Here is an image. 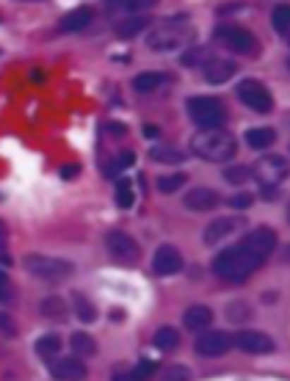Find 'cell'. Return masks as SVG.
Listing matches in <instances>:
<instances>
[{
  "instance_id": "obj_1",
  "label": "cell",
  "mask_w": 290,
  "mask_h": 381,
  "mask_svg": "<svg viewBox=\"0 0 290 381\" xmlns=\"http://www.w3.org/2000/svg\"><path fill=\"white\" fill-rule=\"evenodd\" d=\"M277 249V235L268 226L252 229L238 246H229L213 260V274L226 282H243Z\"/></svg>"
},
{
  "instance_id": "obj_2",
  "label": "cell",
  "mask_w": 290,
  "mask_h": 381,
  "mask_svg": "<svg viewBox=\"0 0 290 381\" xmlns=\"http://www.w3.org/2000/svg\"><path fill=\"white\" fill-rule=\"evenodd\" d=\"M191 150L196 158L210 160V163H226L235 158L238 141L226 130H199L191 138Z\"/></svg>"
},
{
  "instance_id": "obj_3",
  "label": "cell",
  "mask_w": 290,
  "mask_h": 381,
  "mask_svg": "<svg viewBox=\"0 0 290 381\" xmlns=\"http://www.w3.org/2000/svg\"><path fill=\"white\" fill-rule=\"evenodd\" d=\"M188 39H191V23H188V17L180 14V17L163 20L161 25H155L147 33V47L158 50V53H169V50L183 47Z\"/></svg>"
},
{
  "instance_id": "obj_4",
  "label": "cell",
  "mask_w": 290,
  "mask_h": 381,
  "mask_svg": "<svg viewBox=\"0 0 290 381\" xmlns=\"http://www.w3.org/2000/svg\"><path fill=\"white\" fill-rule=\"evenodd\" d=\"M186 108H188L193 125L202 130H222V125L226 122L224 102L216 97H191L186 102Z\"/></svg>"
},
{
  "instance_id": "obj_5",
  "label": "cell",
  "mask_w": 290,
  "mask_h": 381,
  "mask_svg": "<svg viewBox=\"0 0 290 381\" xmlns=\"http://www.w3.org/2000/svg\"><path fill=\"white\" fill-rule=\"evenodd\" d=\"M290 174V163L282 155H262V158L252 166V177L258 180L262 190H274L279 188Z\"/></svg>"
},
{
  "instance_id": "obj_6",
  "label": "cell",
  "mask_w": 290,
  "mask_h": 381,
  "mask_svg": "<svg viewBox=\"0 0 290 381\" xmlns=\"http://www.w3.org/2000/svg\"><path fill=\"white\" fill-rule=\"evenodd\" d=\"M25 268H28V274L39 277V279H47V282H61L72 274V265L66 260L47 257V254H28Z\"/></svg>"
},
{
  "instance_id": "obj_7",
  "label": "cell",
  "mask_w": 290,
  "mask_h": 381,
  "mask_svg": "<svg viewBox=\"0 0 290 381\" xmlns=\"http://www.w3.org/2000/svg\"><path fill=\"white\" fill-rule=\"evenodd\" d=\"M216 42L226 50H232L235 56L258 53V36L252 31H246V28H241V25H222L216 31Z\"/></svg>"
},
{
  "instance_id": "obj_8",
  "label": "cell",
  "mask_w": 290,
  "mask_h": 381,
  "mask_svg": "<svg viewBox=\"0 0 290 381\" xmlns=\"http://www.w3.org/2000/svg\"><path fill=\"white\" fill-rule=\"evenodd\" d=\"M238 99H241L246 108L258 111V114H271V108H274L271 92H268L260 80H255V78H243V80L238 83Z\"/></svg>"
},
{
  "instance_id": "obj_9",
  "label": "cell",
  "mask_w": 290,
  "mask_h": 381,
  "mask_svg": "<svg viewBox=\"0 0 290 381\" xmlns=\"http://www.w3.org/2000/svg\"><path fill=\"white\" fill-rule=\"evenodd\" d=\"M105 246H108V252L114 260H119V262H138V257H141V249H138V243L130 238L128 232H119V229H114V232H108V238H105Z\"/></svg>"
},
{
  "instance_id": "obj_10",
  "label": "cell",
  "mask_w": 290,
  "mask_h": 381,
  "mask_svg": "<svg viewBox=\"0 0 290 381\" xmlns=\"http://www.w3.org/2000/svg\"><path fill=\"white\" fill-rule=\"evenodd\" d=\"M232 346H238L246 353H271L274 351V340L268 334L258 332V329H241V332H235Z\"/></svg>"
},
{
  "instance_id": "obj_11",
  "label": "cell",
  "mask_w": 290,
  "mask_h": 381,
  "mask_svg": "<svg viewBox=\"0 0 290 381\" xmlns=\"http://www.w3.org/2000/svg\"><path fill=\"white\" fill-rule=\"evenodd\" d=\"M232 349V337L224 332H202L196 340V353L199 356H224L226 351Z\"/></svg>"
},
{
  "instance_id": "obj_12",
  "label": "cell",
  "mask_w": 290,
  "mask_h": 381,
  "mask_svg": "<svg viewBox=\"0 0 290 381\" xmlns=\"http://www.w3.org/2000/svg\"><path fill=\"white\" fill-rule=\"evenodd\" d=\"M183 265H186V260L174 246H161L152 257V271L158 277H174V274L183 271Z\"/></svg>"
},
{
  "instance_id": "obj_13",
  "label": "cell",
  "mask_w": 290,
  "mask_h": 381,
  "mask_svg": "<svg viewBox=\"0 0 290 381\" xmlns=\"http://www.w3.org/2000/svg\"><path fill=\"white\" fill-rule=\"evenodd\" d=\"M205 80L207 83H226L229 78H235V72H238V64L229 61V59H207V64H205Z\"/></svg>"
},
{
  "instance_id": "obj_14",
  "label": "cell",
  "mask_w": 290,
  "mask_h": 381,
  "mask_svg": "<svg viewBox=\"0 0 290 381\" xmlns=\"http://www.w3.org/2000/svg\"><path fill=\"white\" fill-rule=\"evenodd\" d=\"M183 205L188 210H196V213H207V210H213L219 205V193L213 188H191L186 193Z\"/></svg>"
},
{
  "instance_id": "obj_15",
  "label": "cell",
  "mask_w": 290,
  "mask_h": 381,
  "mask_svg": "<svg viewBox=\"0 0 290 381\" xmlns=\"http://www.w3.org/2000/svg\"><path fill=\"white\" fill-rule=\"evenodd\" d=\"M241 226H243V219H232V216H226V219H213V224L205 229V243L213 246V243L224 241L226 235H232V232L241 229Z\"/></svg>"
},
{
  "instance_id": "obj_16",
  "label": "cell",
  "mask_w": 290,
  "mask_h": 381,
  "mask_svg": "<svg viewBox=\"0 0 290 381\" xmlns=\"http://www.w3.org/2000/svg\"><path fill=\"white\" fill-rule=\"evenodd\" d=\"M53 376L59 381H83L86 379V365L78 356H66V359H59L53 365Z\"/></svg>"
},
{
  "instance_id": "obj_17",
  "label": "cell",
  "mask_w": 290,
  "mask_h": 381,
  "mask_svg": "<svg viewBox=\"0 0 290 381\" xmlns=\"http://www.w3.org/2000/svg\"><path fill=\"white\" fill-rule=\"evenodd\" d=\"M183 323H186V329H191V332H202V329H207V326L213 323V313H210V307H205V304H193V307L186 310Z\"/></svg>"
},
{
  "instance_id": "obj_18",
  "label": "cell",
  "mask_w": 290,
  "mask_h": 381,
  "mask_svg": "<svg viewBox=\"0 0 290 381\" xmlns=\"http://www.w3.org/2000/svg\"><path fill=\"white\" fill-rule=\"evenodd\" d=\"M166 83H169V75H163V72H141V75L133 78V89L138 95H152Z\"/></svg>"
},
{
  "instance_id": "obj_19",
  "label": "cell",
  "mask_w": 290,
  "mask_h": 381,
  "mask_svg": "<svg viewBox=\"0 0 290 381\" xmlns=\"http://www.w3.org/2000/svg\"><path fill=\"white\" fill-rule=\"evenodd\" d=\"M147 17H141V14H135V17H125V20H116V36L119 39H133V36H138V33L147 28Z\"/></svg>"
},
{
  "instance_id": "obj_20",
  "label": "cell",
  "mask_w": 290,
  "mask_h": 381,
  "mask_svg": "<svg viewBox=\"0 0 290 381\" xmlns=\"http://www.w3.org/2000/svg\"><path fill=\"white\" fill-rule=\"evenodd\" d=\"M277 141V133L271 130V127H252V130H246V144L252 147V150H268L271 144Z\"/></svg>"
},
{
  "instance_id": "obj_21",
  "label": "cell",
  "mask_w": 290,
  "mask_h": 381,
  "mask_svg": "<svg viewBox=\"0 0 290 381\" xmlns=\"http://www.w3.org/2000/svg\"><path fill=\"white\" fill-rule=\"evenodd\" d=\"M69 346L75 351V356L80 359V356H95L97 353V343L92 334H86V332H75L72 337H69Z\"/></svg>"
},
{
  "instance_id": "obj_22",
  "label": "cell",
  "mask_w": 290,
  "mask_h": 381,
  "mask_svg": "<svg viewBox=\"0 0 290 381\" xmlns=\"http://www.w3.org/2000/svg\"><path fill=\"white\" fill-rule=\"evenodd\" d=\"M92 20H95L92 8H78V11L66 14L64 20H61V31H80V28H86Z\"/></svg>"
},
{
  "instance_id": "obj_23",
  "label": "cell",
  "mask_w": 290,
  "mask_h": 381,
  "mask_svg": "<svg viewBox=\"0 0 290 381\" xmlns=\"http://www.w3.org/2000/svg\"><path fill=\"white\" fill-rule=\"evenodd\" d=\"M152 370H155V362H141V365H135L133 370H122V373H116L114 381H147L152 376Z\"/></svg>"
},
{
  "instance_id": "obj_24",
  "label": "cell",
  "mask_w": 290,
  "mask_h": 381,
  "mask_svg": "<svg viewBox=\"0 0 290 381\" xmlns=\"http://www.w3.org/2000/svg\"><path fill=\"white\" fill-rule=\"evenodd\" d=\"M59 351H61V340L56 334H44L36 340V353L42 359H53V356H59Z\"/></svg>"
},
{
  "instance_id": "obj_25",
  "label": "cell",
  "mask_w": 290,
  "mask_h": 381,
  "mask_svg": "<svg viewBox=\"0 0 290 381\" xmlns=\"http://www.w3.org/2000/svg\"><path fill=\"white\" fill-rule=\"evenodd\" d=\"M155 346L161 351H171L180 346V334H177V329H171V326H163L155 332Z\"/></svg>"
},
{
  "instance_id": "obj_26",
  "label": "cell",
  "mask_w": 290,
  "mask_h": 381,
  "mask_svg": "<svg viewBox=\"0 0 290 381\" xmlns=\"http://www.w3.org/2000/svg\"><path fill=\"white\" fill-rule=\"evenodd\" d=\"M274 31L282 33V36H290V6H277L274 8Z\"/></svg>"
},
{
  "instance_id": "obj_27",
  "label": "cell",
  "mask_w": 290,
  "mask_h": 381,
  "mask_svg": "<svg viewBox=\"0 0 290 381\" xmlns=\"http://www.w3.org/2000/svg\"><path fill=\"white\" fill-rule=\"evenodd\" d=\"M150 158L155 160V163H183V160H186V155H183V152H177V150L152 147V150H150Z\"/></svg>"
},
{
  "instance_id": "obj_28",
  "label": "cell",
  "mask_w": 290,
  "mask_h": 381,
  "mask_svg": "<svg viewBox=\"0 0 290 381\" xmlns=\"http://www.w3.org/2000/svg\"><path fill=\"white\" fill-rule=\"evenodd\" d=\"M224 180L229 186H243L246 180H252V169H246V166H229L224 171Z\"/></svg>"
},
{
  "instance_id": "obj_29",
  "label": "cell",
  "mask_w": 290,
  "mask_h": 381,
  "mask_svg": "<svg viewBox=\"0 0 290 381\" xmlns=\"http://www.w3.org/2000/svg\"><path fill=\"white\" fill-rule=\"evenodd\" d=\"M75 315L80 318L83 323H92L97 318V310L92 307V301L89 298H83V296H75Z\"/></svg>"
},
{
  "instance_id": "obj_30",
  "label": "cell",
  "mask_w": 290,
  "mask_h": 381,
  "mask_svg": "<svg viewBox=\"0 0 290 381\" xmlns=\"http://www.w3.org/2000/svg\"><path fill=\"white\" fill-rule=\"evenodd\" d=\"M186 186V174H163L158 180V190L161 193H174Z\"/></svg>"
},
{
  "instance_id": "obj_31",
  "label": "cell",
  "mask_w": 290,
  "mask_h": 381,
  "mask_svg": "<svg viewBox=\"0 0 290 381\" xmlns=\"http://www.w3.org/2000/svg\"><path fill=\"white\" fill-rule=\"evenodd\" d=\"M133 202H135L133 186H130L128 180H119V183H116V205L128 210V207H133Z\"/></svg>"
},
{
  "instance_id": "obj_32",
  "label": "cell",
  "mask_w": 290,
  "mask_h": 381,
  "mask_svg": "<svg viewBox=\"0 0 290 381\" xmlns=\"http://www.w3.org/2000/svg\"><path fill=\"white\" fill-rule=\"evenodd\" d=\"M42 315L44 318H64L66 315L64 301H61V298H56V296L44 298V301H42Z\"/></svg>"
},
{
  "instance_id": "obj_33",
  "label": "cell",
  "mask_w": 290,
  "mask_h": 381,
  "mask_svg": "<svg viewBox=\"0 0 290 381\" xmlns=\"http://www.w3.org/2000/svg\"><path fill=\"white\" fill-rule=\"evenodd\" d=\"M188 379H191V373H188L186 365H171L161 376V381H188Z\"/></svg>"
},
{
  "instance_id": "obj_34",
  "label": "cell",
  "mask_w": 290,
  "mask_h": 381,
  "mask_svg": "<svg viewBox=\"0 0 290 381\" xmlns=\"http://www.w3.org/2000/svg\"><path fill=\"white\" fill-rule=\"evenodd\" d=\"M252 202H255V196H252V193H246V190H241V193L229 196V207H235V210H243V207H249Z\"/></svg>"
},
{
  "instance_id": "obj_35",
  "label": "cell",
  "mask_w": 290,
  "mask_h": 381,
  "mask_svg": "<svg viewBox=\"0 0 290 381\" xmlns=\"http://www.w3.org/2000/svg\"><path fill=\"white\" fill-rule=\"evenodd\" d=\"M11 298V285H8V277L0 271V304H6Z\"/></svg>"
},
{
  "instance_id": "obj_36",
  "label": "cell",
  "mask_w": 290,
  "mask_h": 381,
  "mask_svg": "<svg viewBox=\"0 0 290 381\" xmlns=\"http://www.w3.org/2000/svg\"><path fill=\"white\" fill-rule=\"evenodd\" d=\"M0 260L8 262V257H6V226H3V222H0Z\"/></svg>"
},
{
  "instance_id": "obj_37",
  "label": "cell",
  "mask_w": 290,
  "mask_h": 381,
  "mask_svg": "<svg viewBox=\"0 0 290 381\" xmlns=\"http://www.w3.org/2000/svg\"><path fill=\"white\" fill-rule=\"evenodd\" d=\"M0 329H3V334H14V332H17V329H14V323H11L6 315H0Z\"/></svg>"
},
{
  "instance_id": "obj_38",
  "label": "cell",
  "mask_w": 290,
  "mask_h": 381,
  "mask_svg": "<svg viewBox=\"0 0 290 381\" xmlns=\"http://www.w3.org/2000/svg\"><path fill=\"white\" fill-rule=\"evenodd\" d=\"M78 171H80V166H75V163H72V166H64V177H66V180H72Z\"/></svg>"
},
{
  "instance_id": "obj_39",
  "label": "cell",
  "mask_w": 290,
  "mask_h": 381,
  "mask_svg": "<svg viewBox=\"0 0 290 381\" xmlns=\"http://www.w3.org/2000/svg\"><path fill=\"white\" fill-rule=\"evenodd\" d=\"M144 135H150V138H155V135H158V127H155V125H147V127H144Z\"/></svg>"
},
{
  "instance_id": "obj_40",
  "label": "cell",
  "mask_w": 290,
  "mask_h": 381,
  "mask_svg": "<svg viewBox=\"0 0 290 381\" xmlns=\"http://www.w3.org/2000/svg\"><path fill=\"white\" fill-rule=\"evenodd\" d=\"M111 133H114V135H122V133H128V130L122 125H111Z\"/></svg>"
},
{
  "instance_id": "obj_41",
  "label": "cell",
  "mask_w": 290,
  "mask_h": 381,
  "mask_svg": "<svg viewBox=\"0 0 290 381\" xmlns=\"http://www.w3.org/2000/svg\"><path fill=\"white\" fill-rule=\"evenodd\" d=\"M288 222H290V205H288Z\"/></svg>"
},
{
  "instance_id": "obj_42",
  "label": "cell",
  "mask_w": 290,
  "mask_h": 381,
  "mask_svg": "<svg viewBox=\"0 0 290 381\" xmlns=\"http://www.w3.org/2000/svg\"><path fill=\"white\" fill-rule=\"evenodd\" d=\"M288 69H290V59H288Z\"/></svg>"
}]
</instances>
